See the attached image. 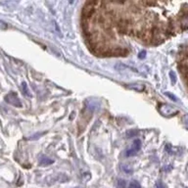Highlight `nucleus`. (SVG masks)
Masks as SVG:
<instances>
[{"instance_id":"obj_1","label":"nucleus","mask_w":188,"mask_h":188,"mask_svg":"<svg viewBox=\"0 0 188 188\" xmlns=\"http://www.w3.org/2000/svg\"><path fill=\"white\" fill-rule=\"evenodd\" d=\"M159 112L161 113L162 116L164 117H173L175 116L176 114L178 113V111L175 109V108L172 107L170 105H168V104H163V103H160L159 104Z\"/></svg>"},{"instance_id":"obj_2","label":"nucleus","mask_w":188,"mask_h":188,"mask_svg":"<svg viewBox=\"0 0 188 188\" xmlns=\"http://www.w3.org/2000/svg\"><path fill=\"white\" fill-rule=\"evenodd\" d=\"M4 100H5V102H7L8 104L12 105L14 107L20 108L23 106L21 100L19 99L18 95H17V93H15V92H9L4 97Z\"/></svg>"},{"instance_id":"obj_3","label":"nucleus","mask_w":188,"mask_h":188,"mask_svg":"<svg viewBox=\"0 0 188 188\" xmlns=\"http://www.w3.org/2000/svg\"><path fill=\"white\" fill-rule=\"evenodd\" d=\"M141 148V140L140 139H136V140L133 141L132 146L125 151V156L127 157H132L134 156L135 154L138 153V151L140 150Z\"/></svg>"},{"instance_id":"obj_4","label":"nucleus","mask_w":188,"mask_h":188,"mask_svg":"<svg viewBox=\"0 0 188 188\" xmlns=\"http://www.w3.org/2000/svg\"><path fill=\"white\" fill-rule=\"evenodd\" d=\"M129 89H133V90H136L138 92H141L145 89V86L143 84H139V83H131V84H127L125 85Z\"/></svg>"},{"instance_id":"obj_5","label":"nucleus","mask_w":188,"mask_h":188,"mask_svg":"<svg viewBox=\"0 0 188 188\" xmlns=\"http://www.w3.org/2000/svg\"><path fill=\"white\" fill-rule=\"evenodd\" d=\"M53 160L50 158H48L46 156H41V158L39 159V164L41 165V166H48V165H51L53 164Z\"/></svg>"},{"instance_id":"obj_6","label":"nucleus","mask_w":188,"mask_h":188,"mask_svg":"<svg viewBox=\"0 0 188 188\" xmlns=\"http://www.w3.org/2000/svg\"><path fill=\"white\" fill-rule=\"evenodd\" d=\"M22 89H23V93H24L25 96H27V97H30L31 94L30 92V90H28V84H27V82H25V81H23Z\"/></svg>"},{"instance_id":"obj_7","label":"nucleus","mask_w":188,"mask_h":188,"mask_svg":"<svg viewBox=\"0 0 188 188\" xmlns=\"http://www.w3.org/2000/svg\"><path fill=\"white\" fill-rule=\"evenodd\" d=\"M122 170H124V172H127V173H131L132 172V169L129 166V165H122Z\"/></svg>"},{"instance_id":"obj_8","label":"nucleus","mask_w":188,"mask_h":188,"mask_svg":"<svg viewBox=\"0 0 188 188\" xmlns=\"http://www.w3.org/2000/svg\"><path fill=\"white\" fill-rule=\"evenodd\" d=\"M127 186V181L124 180V179H119L118 180V187L119 188H125Z\"/></svg>"},{"instance_id":"obj_9","label":"nucleus","mask_w":188,"mask_h":188,"mask_svg":"<svg viewBox=\"0 0 188 188\" xmlns=\"http://www.w3.org/2000/svg\"><path fill=\"white\" fill-rule=\"evenodd\" d=\"M129 188H141V186H140V184H139L136 180H133V181H131L129 183Z\"/></svg>"},{"instance_id":"obj_10","label":"nucleus","mask_w":188,"mask_h":188,"mask_svg":"<svg viewBox=\"0 0 188 188\" xmlns=\"http://www.w3.org/2000/svg\"><path fill=\"white\" fill-rule=\"evenodd\" d=\"M138 133L136 130H129V131L127 132V138H130V137H133V136L137 135Z\"/></svg>"},{"instance_id":"obj_11","label":"nucleus","mask_w":188,"mask_h":188,"mask_svg":"<svg viewBox=\"0 0 188 188\" xmlns=\"http://www.w3.org/2000/svg\"><path fill=\"white\" fill-rule=\"evenodd\" d=\"M165 95L168 96V97H169L170 100H172V101H175V102L177 101V98H176L172 93H170V92H165Z\"/></svg>"},{"instance_id":"obj_12","label":"nucleus","mask_w":188,"mask_h":188,"mask_svg":"<svg viewBox=\"0 0 188 188\" xmlns=\"http://www.w3.org/2000/svg\"><path fill=\"white\" fill-rule=\"evenodd\" d=\"M170 79H172V84H175V82H176V76H175V72H170Z\"/></svg>"},{"instance_id":"obj_13","label":"nucleus","mask_w":188,"mask_h":188,"mask_svg":"<svg viewBox=\"0 0 188 188\" xmlns=\"http://www.w3.org/2000/svg\"><path fill=\"white\" fill-rule=\"evenodd\" d=\"M182 122H183V124L188 129V115L183 116V118H182Z\"/></svg>"},{"instance_id":"obj_14","label":"nucleus","mask_w":188,"mask_h":188,"mask_svg":"<svg viewBox=\"0 0 188 188\" xmlns=\"http://www.w3.org/2000/svg\"><path fill=\"white\" fill-rule=\"evenodd\" d=\"M145 57H146V51H145V50H143L142 52L139 53V55H138V58L139 59H144Z\"/></svg>"},{"instance_id":"obj_15","label":"nucleus","mask_w":188,"mask_h":188,"mask_svg":"<svg viewBox=\"0 0 188 188\" xmlns=\"http://www.w3.org/2000/svg\"><path fill=\"white\" fill-rule=\"evenodd\" d=\"M156 188H165V185L163 184V182L162 181H157V183H156Z\"/></svg>"},{"instance_id":"obj_16","label":"nucleus","mask_w":188,"mask_h":188,"mask_svg":"<svg viewBox=\"0 0 188 188\" xmlns=\"http://www.w3.org/2000/svg\"><path fill=\"white\" fill-rule=\"evenodd\" d=\"M76 188H78V187H76Z\"/></svg>"}]
</instances>
